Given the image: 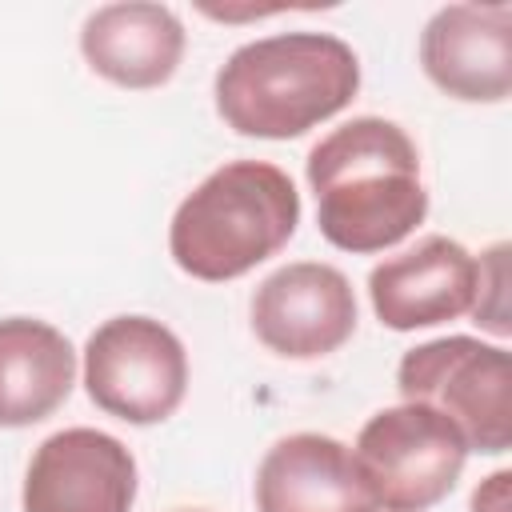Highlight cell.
<instances>
[{
	"mask_svg": "<svg viewBox=\"0 0 512 512\" xmlns=\"http://www.w3.org/2000/svg\"><path fill=\"white\" fill-rule=\"evenodd\" d=\"M256 340L284 360H316L356 332V296L340 268L296 260L260 280L252 296Z\"/></svg>",
	"mask_w": 512,
	"mask_h": 512,
	"instance_id": "7",
	"label": "cell"
},
{
	"mask_svg": "<svg viewBox=\"0 0 512 512\" xmlns=\"http://www.w3.org/2000/svg\"><path fill=\"white\" fill-rule=\"evenodd\" d=\"M176 512H204V508H176Z\"/></svg>",
	"mask_w": 512,
	"mask_h": 512,
	"instance_id": "16",
	"label": "cell"
},
{
	"mask_svg": "<svg viewBox=\"0 0 512 512\" xmlns=\"http://www.w3.org/2000/svg\"><path fill=\"white\" fill-rule=\"evenodd\" d=\"M480 284L476 256L452 236H424L416 248L376 264L368 272L372 312L392 332L432 328L472 312Z\"/></svg>",
	"mask_w": 512,
	"mask_h": 512,
	"instance_id": "10",
	"label": "cell"
},
{
	"mask_svg": "<svg viewBox=\"0 0 512 512\" xmlns=\"http://www.w3.org/2000/svg\"><path fill=\"white\" fill-rule=\"evenodd\" d=\"M404 404L456 424L468 452L500 456L512 444V356L476 336H440L404 352L396 368Z\"/></svg>",
	"mask_w": 512,
	"mask_h": 512,
	"instance_id": "4",
	"label": "cell"
},
{
	"mask_svg": "<svg viewBox=\"0 0 512 512\" xmlns=\"http://www.w3.org/2000/svg\"><path fill=\"white\" fill-rule=\"evenodd\" d=\"M508 488H512V472H492L472 492V512H508Z\"/></svg>",
	"mask_w": 512,
	"mask_h": 512,
	"instance_id": "15",
	"label": "cell"
},
{
	"mask_svg": "<svg viewBox=\"0 0 512 512\" xmlns=\"http://www.w3.org/2000/svg\"><path fill=\"white\" fill-rule=\"evenodd\" d=\"M260 512H380L352 448L336 436L292 432L268 448L256 472Z\"/></svg>",
	"mask_w": 512,
	"mask_h": 512,
	"instance_id": "11",
	"label": "cell"
},
{
	"mask_svg": "<svg viewBox=\"0 0 512 512\" xmlns=\"http://www.w3.org/2000/svg\"><path fill=\"white\" fill-rule=\"evenodd\" d=\"M420 64L452 100L500 104L512 92V8L444 4L420 32Z\"/></svg>",
	"mask_w": 512,
	"mask_h": 512,
	"instance_id": "9",
	"label": "cell"
},
{
	"mask_svg": "<svg viewBox=\"0 0 512 512\" xmlns=\"http://www.w3.org/2000/svg\"><path fill=\"white\" fill-rule=\"evenodd\" d=\"M356 52L332 32H280L240 44L216 72V112L240 136L292 140L352 104Z\"/></svg>",
	"mask_w": 512,
	"mask_h": 512,
	"instance_id": "2",
	"label": "cell"
},
{
	"mask_svg": "<svg viewBox=\"0 0 512 512\" xmlns=\"http://www.w3.org/2000/svg\"><path fill=\"white\" fill-rule=\"evenodd\" d=\"M296 224L300 192L292 176L268 160H232L180 200L168 252L180 272L220 284L276 256Z\"/></svg>",
	"mask_w": 512,
	"mask_h": 512,
	"instance_id": "3",
	"label": "cell"
},
{
	"mask_svg": "<svg viewBox=\"0 0 512 512\" xmlns=\"http://www.w3.org/2000/svg\"><path fill=\"white\" fill-rule=\"evenodd\" d=\"M476 292H488V300L472 304V316L480 328L508 336V244H492L480 260V284Z\"/></svg>",
	"mask_w": 512,
	"mask_h": 512,
	"instance_id": "14",
	"label": "cell"
},
{
	"mask_svg": "<svg viewBox=\"0 0 512 512\" xmlns=\"http://www.w3.org/2000/svg\"><path fill=\"white\" fill-rule=\"evenodd\" d=\"M80 52L96 76L120 88H160L184 56V24L164 4H104L80 28Z\"/></svg>",
	"mask_w": 512,
	"mask_h": 512,
	"instance_id": "12",
	"label": "cell"
},
{
	"mask_svg": "<svg viewBox=\"0 0 512 512\" xmlns=\"http://www.w3.org/2000/svg\"><path fill=\"white\" fill-rule=\"evenodd\" d=\"M136 460L100 428L52 432L28 460L24 512H132Z\"/></svg>",
	"mask_w": 512,
	"mask_h": 512,
	"instance_id": "8",
	"label": "cell"
},
{
	"mask_svg": "<svg viewBox=\"0 0 512 512\" xmlns=\"http://www.w3.org/2000/svg\"><path fill=\"white\" fill-rule=\"evenodd\" d=\"M308 184L324 240L356 256L400 244L428 212L420 152L384 116H356L332 128L308 152Z\"/></svg>",
	"mask_w": 512,
	"mask_h": 512,
	"instance_id": "1",
	"label": "cell"
},
{
	"mask_svg": "<svg viewBox=\"0 0 512 512\" xmlns=\"http://www.w3.org/2000/svg\"><path fill=\"white\" fill-rule=\"evenodd\" d=\"M84 388L116 420L160 424L188 392L184 344L152 316H112L84 344Z\"/></svg>",
	"mask_w": 512,
	"mask_h": 512,
	"instance_id": "6",
	"label": "cell"
},
{
	"mask_svg": "<svg viewBox=\"0 0 512 512\" xmlns=\"http://www.w3.org/2000/svg\"><path fill=\"white\" fill-rule=\"evenodd\" d=\"M76 380L68 336L32 316L0 320V428H28L52 416Z\"/></svg>",
	"mask_w": 512,
	"mask_h": 512,
	"instance_id": "13",
	"label": "cell"
},
{
	"mask_svg": "<svg viewBox=\"0 0 512 512\" xmlns=\"http://www.w3.org/2000/svg\"><path fill=\"white\" fill-rule=\"evenodd\" d=\"M352 460L376 508L424 512L456 488L468 444L440 412L424 404H396L380 408L360 428Z\"/></svg>",
	"mask_w": 512,
	"mask_h": 512,
	"instance_id": "5",
	"label": "cell"
}]
</instances>
